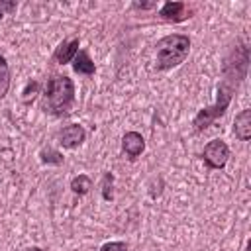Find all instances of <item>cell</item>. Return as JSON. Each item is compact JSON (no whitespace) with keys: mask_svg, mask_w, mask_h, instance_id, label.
Wrapping results in <instances>:
<instances>
[{"mask_svg":"<svg viewBox=\"0 0 251 251\" xmlns=\"http://www.w3.org/2000/svg\"><path fill=\"white\" fill-rule=\"evenodd\" d=\"M247 61H249V51L245 45H239L235 47V51H231V55L226 59L224 63V78L218 86V100L216 104L208 106V108H202L196 118H194V129L196 131H204L208 126H212L220 116L226 114L235 90H237V84L243 80L245 76V71H247Z\"/></svg>","mask_w":251,"mask_h":251,"instance_id":"6da1fadb","label":"cell"},{"mask_svg":"<svg viewBox=\"0 0 251 251\" xmlns=\"http://www.w3.org/2000/svg\"><path fill=\"white\" fill-rule=\"evenodd\" d=\"M75 104V82L67 75H53L43 92V108L51 116H67Z\"/></svg>","mask_w":251,"mask_h":251,"instance_id":"7a4b0ae2","label":"cell"},{"mask_svg":"<svg viewBox=\"0 0 251 251\" xmlns=\"http://www.w3.org/2000/svg\"><path fill=\"white\" fill-rule=\"evenodd\" d=\"M190 51V37L184 33H173L165 35L157 41V55H155V67L159 71L173 69L180 65Z\"/></svg>","mask_w":251,"mask_h":251,"instance_id":"3957f363","label":"cell"},{"mask_svg":"<svg viewBox=\"0 0 251 251\" xmlns=\"http://www.w3.org/2000/svg\"><path fill=\"white\" fill-rule=\"evenodd\" d=\"M229 159V147L222 139H212L202 151V161L208 169H224Z\"/></svg>","mask_w":251,"mask_h":251,"instance_id":"277c9868","label":"cell"},{"mask_svg":"<svg viewBox=\"0 0 251 251\" xmlns=\"http://www.w3.org/2000/svg\"><path fill=\"white\" fill-rule=\"evenodd\" d=\"M192 10L188 8L186 2H165L163 8L159 10V16L167 22H184L186 18H190Z\"/></svg>","mask_w":251,"mask_h":251,"instance_id":"5b68a950","label":"cell"},{"mask_svg":"<svg viewBox=\"0 0 251 251\" xmlns=\"http://www.w3.org/2000/svg\"><path fill=\"white\" fill-rule=\"evenodd\" d=\"M84 139H86V131H84V127L78 126V124H69V126H65V127L59 131V141H61V145L67 147V149L78 147Z\"/></svg>","mask_w":251,"mask_h":251,"instance_id":"8992f818","label":"cell"},{"mask_svg":"<svg viewBox=\"0 0 251 251\" xmlns=\"http://www.w3.org/2000/svg\"><path fill=\"white\" fill-rule=\"evenodd\" d=\"M122 149H124V153H126L129 159H135V157H139V155L143 153V149H145V139H143L141 133H137V131H127V133L124 135V139H122Z\"/></svg>","mask_w":251,"mask_h":251,"instance_id":"52a82bcc","label":"cell"},{"mask_svg":"<svg viewBox=\"0 0 251 251\" xmlns=\"http://www.w3.org/2000/svg\"><path fill=\"white\" fill-rule=\"evenodd\" d=\"M78 45H80V41H78L76 37H75V39H65V41L59 43V47L55 49L53 59H55L59 65L71 63V61L76 57V53H78Z\"/></svg>","mask_w":251,"mask_h":251,"instance_id":"ba28073f","label":"cell"},{"mask_svg":"<svg viewBox=\"0 0 251 251\" xmlns=\"http://www.w3.org/2000/svg\"><path fill=\"white\" fill-rule=\"evenodd\" d=\"M233 133L239 141H249V137H251V110H241L235 116Z\"/></svg>","mask_w":251,"mask_h":251,"instance_id":"9c48e42d","label":"cell"},{"mask_svg":"<svg viewBox=\"0 0 251 251\" xmlns=\"http://www.w3.org/2000/svg\"><path fill=\"white\" fill-rule=\"evenodd\" d=\"M73 69H75L78 75H94L96 65L92 63V59L88 57L86 51H78L76 57L73 59Z\"/></svg>","mask_w":251,"mask_h":251,"instance_id":"30bf717a","label":"cell"},{"mask_svg":"<svg viewBox=\"0 0 251 251\" xmlns=\"http://www.w3.org/2000/svg\"><path fill=\"white\" fill-rule=\"evenodd\" d=\"M90 188H92V180H90V176H86V175H78V176H75V178L71 180V190H73L75 194H78V196L88 194Z\"/></svg>","mask_w":251,"mask_h":251,"instance_id":"8fae6325","label":"cell"},{"mask_svg":"<svg viewBox=\"0 0 251 251\" xmlns=\"http://www.w3.org/2000/svg\"><path fill=\"white\" fill-rule=\"evenodd\" d=\"M8 88H10V67L6 59L0 55V100L8 94Z\"/></svg>","mask_w":251,"mask_h":251,"instance_id":"7c38bea8","label":"cell"},{"mask_svg":"<svg viewBox=\"0 0 251 251\" xmlns=\"http://www.w3.org/2000/svg\"><path fill=\"white\" fill-rule=\"evenodd\" d=\"M41 161L43 163H49V165H61L63 163V157L55 149H43L41 151Z\"/></svg>","mask_w":251,"mask_h":251,"instance_id":"4fadbf2b","label":"cell"},{"mask_svg":"<svg viewBox=\"0 0 251 251\" xmlns=\"http://www.w3.org/2000/svg\"><path fill=\"white\" fill-rule=\"evenodd\" d=\"M112 182H114V176L110 175V173H106L104 175V178H102V198L104 200H112L114 198V194H112Z\"/></svg>","mask_w":251,"mask_h":251,"instance_id":"5bb4252c","label":"cell"},{"mask_svg":"<svg viewBox=\"0 0 251 251\" xmlns=\"http://www.w3.org/2000/svg\"><path fill=\"white\" fill-rule=\"evenodd\" d=\"M100 251H127V245L124 241H110V243H104Z\"/></svg>","mask_w":251,"mask_h":251,"instance_id":"9a60e30c","label":"cell"},{"mask_svg":"<svg viewBox=\"0 0 251 251\" xmlns=\"http://www.w3.org/2000/svg\"><path fill=\"white\" fill-rule=\"evenodd\" d=\"M18 4L16 2H6V0H0V18H4L6 14H12L16 12Z\"/></svg>","mask_w":251,"mask_h":251,"instance_id":"2e32d148","label":"cell"},{"mask_svg":"<svg viewBox=\"0 0 251 251\" xmlns=\"http://www.w3.org/2000/svg\"><path fill=\"white\" fill-rule=\"evenodd\" d=\"M155 6H157L155 2H133V8H137V10H151Z\"/></svg>","mask_w":251,"mask_h":251,"instance_id":"e0dca14e","label":"cell"},{"mask_svg":"<svg viewBox=\"0 0 251 251\" xmlns=\"http://www.w3.org/2000/svg\"><path fill=\"white\" fill-rule=\"evenodd\" d=\"M35 90H37V82H29V84H27V88L24 90V94H25V96H24V98H25V102L29 100V92H31V98H33V92H35Z\"/></svg>","mask_w":251,"mask_h":251,"instance_id":"ac0fdd59","label":"cell"},{"mask_svg":"<svg viewBox=\"0 0 251 251\" xmlns=\"http://www.w3.org/2000/svg\"><path fill=\"white\" fill-rule=\"evenodd\" d=\"M22 251H43V249H41V247H35V245H33V247H25V249H22Z\"/></svg>","mask_w":251,"mask_h":251,"instance_id":"d6986e66","label":"cell"}]
</instances>
